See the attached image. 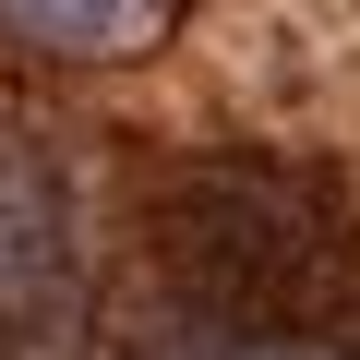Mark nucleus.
<instances>
[{
    "instance_id": "1",
    "label": "nucleus",
    "mask_w": 360,
    "mask_h": 360,
    "mask_svg": "<svg viewBox=\"0 0 360 360\" xmlns=\"http://www.w3.org/2000/svg\"><path fill=\"white\" fill-rule=\"evenodd\" d=\"M84 300V240H72V193L37 144L0 132V312H37L60 324Z\"/></svg>"
},
{
    "instance_id": "2",
    "label": "nucleus",
    "mask_w": 360,
    "mask_h": 360,
    "mask_svg": "<svg viewBox=\"0 0 360 360\" xmlns=\"http://www.w3.org/2000/svg\"><path fill=\"white\" fill-rule=\"evenodd\" d=\"M180 0H0V49L25 60H144Z\"/></svg>"
}]
</instances>
